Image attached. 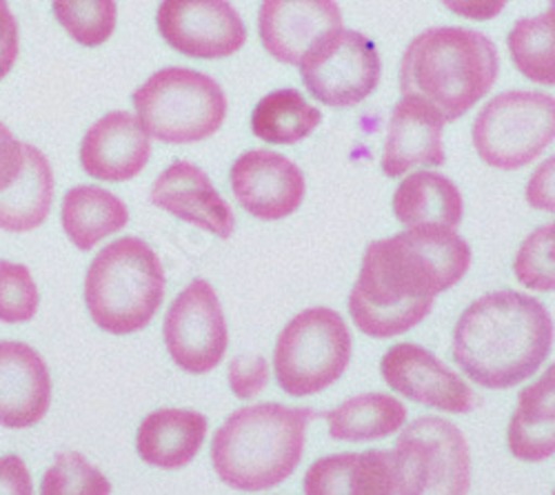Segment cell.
<instances>
[{"mask_svg":"<svg viewBox=\"0 0 555 495\" xmlns=\"http://www.w3.org/2000/svg\"><path fill=\"white\" fill-rule=\"evenodd\" d=\"M472 258L469 243L438 224L374 240L347 302L353 325L378 340L411 331L429 316L436 296L467 276Z\"/></svg>","mask_w":555,"mask_h":495,"instance_id":"cell-1","label":"cell"},{"mask_svg":"<svg viewBox=\"0 0 555 495\" xmlns=\"http://www.w3.org/2000/svg\"><path fill=\"white\" fill-rule=\"evenodd\" d=\"M555 327L546 307L514 289L474 300L453 327L457 369L485 389H512L531 378L551 355Z\"/></svg>","mask_w":555,"mask_h":495,"instance_id":"cell-2","label":"cell"},{"mask_svg":"<svg viewBox=\"0 0 555 495\" xmlns=\"http://www.w3.org/2000/svg\"><path fill=\"white\" fill-rule=\"evenodd\" d=\"M498 74V50L487 34L431 27L409 42L398 78L402 96L425 101L453 122L491 92Z\"/></svg>","mask_w":555,"mask_h":495,"instance_id":"cell-3","label":"cell"},{"mask_svg":"<svg viewBox=\"0 0 555 495\" xmlns=\"http://www.w3.org/2000/svg\"><path fill=\"white\" fill-rule=\"evenodd\" d=\"M315 412L260 402L231 414L214 433L211 465L236 491H267L285 482L300 465L307 429Z\"/></svg>","mask_w":555,"mask_h":495,"instance_id":"cell-4","label":"cell"},{"mask_svg":"<svg viewBox=\"0 0 555 495\" xmlns=\"http://www.w3.org/2000/svg\"><path fill=\"white\" fill-rule=\"evenodd\" d=\"M167 291L158 253L135 236L109 243L91 260L85 276V304L94 325L112 336L150 327Z\"/></svg>","mask_w":555,"mask_h":495,"instance_id":"cell-5","label":"cell"},{"mask_svg":"<svg viewBox=\"0 0 555 495\" xmlns=\"http://www.w3.org/2000/svg\"><path fill=\"white\" fill-rule=\"evenodd\" d=\"M135 118L165 145L211 139L227 118V94L218 80L192 67H165L131 94Z\"/></svg>","mask_w":555,"mask_h":495,"instance_id":"cell-6","label":"cell"},{"mask_svg":"<svg viewBox=\"0 0 555 495\" xmlns=\"http://www.w3.org/2000/svg\"><path fill=\"white\" fill-rule=\"evenodd\" d=\"M351 351V331L340 313L309 307L296 313L275 340V380L292 398L320 393L343 378Z\"/></svg>","mask_w":555,"mask_h":495,"instance_id":"cell-7","label":"cell"},{"mask_svg":"<svg viewBox=\"0 0 555 495\" xmlns=\"http://www.w3.org/2000/svg\"><path fill=\"white\" fill-rule=\"evenodd\" d=\"M472 139L480 160L516 171L538 160L555 141V99L544 92H504L474 120Z\"/></svg>","mask_w":555,"mask_h":495,"instance_id":"cell-8","label":"cell"},{"mask_svg":"<svg viewBox=\"0 0 555 495\" xmlns=\"http://www.w3.org/2000/svg\"><path fill=\"white\" fill-rule=\"evenodd\" d=\"M305 495H423V448L406 429L391 452L369 448L315 460L302 480Z\"/></svg>","mask_w":555,"mask_h":495,"instance_id":"cell-9","label":"cell"},{"mask_svg":"<svg viewBox=\"0 0 555 495\" xmlns=\"http://www.w3.org/2000/svg\"><path fill=\"white\" fill-rule=\"evenodd\" d=\"M298 67L307 92L334 109H349L366 101L383 76L376 44L345 27L318 40Z\"/></svg>","mask_w":555,"mask_h":495,"instance_id":"cell-10","label":"cell"},{"mask_svg":"<svg viewBox=\"0 0 555 495\" xmlns=\"http://www.w3.org/2000/svg\"><path fill=\"white\" fill-rule=\"evenodd\" d=\"M163 338L171 363L192 376L214 372L227 353L229 329L214 285L192 281L169 304Z\"/></svg>","mask_w":555,"mask_h":495,"instance_id":"cell-11","label":"cell"},{"mask_svg":"<svg viewBox=\"0 0 555 495\" xmlns=\"http://www.w3.org/2000/svg\"><path fill=\"white\" fill-rule=\"evenodd\" d=\"M156 27L171 50L198 61L229 58L247 42L245 21L229 0H160Z\"/></svg>","mask_w":555,"mask_h":495,"instance_id":"cell-12","label":"cell"},{"mask_svg":"<svg viewBox=\"0 0 555 495\" xmlns=\"http://www.w3.org/2000/svg\"><path fill=\"white\" fill-rule=\"evenodd\" d=\"M380 374L391 391L425 407L444 414H472L478 407L474 389L421 344L398 342L387 349Z\"/></svg>","mask_w":555,"mask_h":495,"instance_id":"cell-13","label":"cell"},{"mask_svg":"<svg viewBox=\"0 0 555 495\" xmlns=\"http://www.w3.org/2000/svg\"><path fill=\"white\" fill-rule=\"evenodd\" d=\"M231 192L241 207L258 220H283L296 213L307 194L300 167L278 152L249 149L229 171Z\"/></svg>","mask_w":555,"mask_h":495,"instance_id":"cell-14","label":"cell"},{"mask_svg":"<svg viewBox=\"0 0 555 495\" xmlns=\"http://www.w3.org/2000/svg\"><path fill=\"white\" fill-rule=\"evenodd\" d=\"M343 29V12L336 0H262L258 36L271 58L300 65L318 40Z\"/></svg>","mask_w":555,"mask_h":495,"instance_id":"cell-15","label":"cell"},{"mask_svg":"<svg viewBox=\"0 0 555 495\" xmlns=\"http://www.w3.org/2000/svg\"><path fill=\"white\" fill-rule=\"evenodd\" d=\"M150 200L154 207L220 240L234 236V209L218 194L209 175L194 162L176 160L160 171L152 185Z\"/></svg>","mask_w":555,"mask_h":495,"instance_id":"cell-16","label":"cell"},{"mask_svg":"<svg viewBox=\"0 0 555 495\" xmlns=\"http://www.w3.org/2000/svg\"><path fill=\"white\" fill-rule=\"evenodd\" d=\"M78 158L89 178L127 183L143 173L152 158L150 133L133 114L109 112L85 131Z\"/></svg>","mask_w":555,"mask_h":495,"instance_id":"cell-17","label":"cell"},{"mask_svg":"<svg viewBox=\"0 0 555 495\" xmlns=\"http://www.w3.org/2000/svg\"><path fill=\"white\" fill-rule=\"evenodd\" d=\"M52 407V374L42 355L18 340H0V427L31 429Z\"/></svg>","mask_w":555,"mask_h":495,"instance_id":"cell-18","label":"cell"},{"mask_svg":"<svg viewBox=\"0 0 555 495\" xmlns=\"http://www.w3.org/2000/svg\"><path fill=\"white\" fill-rule=\"evenodd\" d=\"M444 118L425 101L402 96L389 118L383 149V171L400 178L413 167H440L447 160L442 145Z\"/></svg>","mask_w":555,"mask_h":495,"instance_id":"cell-19","label":"cell"},{"mask_svg":"<svg viewBox=\"0 0 555 495\" xmlns=\"http://www.w3.org/2000/svg\"><path fill=\"white\" fill-rule=\"evenodd\" d=\"M404 429L423 448V495H467L472 454L457 425L438 416H423Z\"/></svg>","mask_w":555,"mask_h":495,"instance_id":"cell-20","label":"cell"},{"mask_svg":"<svg viewBox=\"0 0 555 495\" xmlns=\"http://www.w3.org/2000/svg\"><path fill=\"white\" fill-rule=\"evenodd\" d=\"M207 418L194 409H156L135 431V452L150 467L176 471L188 467L205 444Z\"/></svg>","mask_w":555,"mask_h":495,"instance_id":"cell-21","label":"cell"},{"mask_svg":"<svg viewBox=\"0 0 555 495\" xmlns=\"http://www.w3.org/2000/svg\"><path fill=\"white\" fill-rule=\"evenodd\" d=\"M512 456L542 463L555 456V363L518 395V407L506 429Z\"/></svg>","mask_w":555,"mask_h":495,"instance_id":"cell-22","label":"cell"},{"mask_svg":"<svg viewBox=\"0 0 555 495\" xmlns=\"http://www.w3.org/2000/svg\"><path fill=\"white\" fill-rule=\"evenodd\" d=\"M54 203V171L40 149L25 143V167L0 194V232L29 234L48 220Z\"/></svg>","mask_w":555,"mask_h":495,"instance_id":"cell-23","label":"cell"},{"mask_svg":"<svg viewBox=\"0 0 555 495\" xmlns=\"http://www.w3.org/2000/svg\"><path fill=\"white\" fill-rule=\"evenodd\" d=\"M61 224L78 251H91L107 236L129 224L127 205L112 192L94 185H78L63 196Z\"/></svg>","mask_w":555,"mask_h":495,"instance_id":"cell-24","label":"cell"},{"mask_svg":"<svg viewBox=\"0 0 555 495\" xmlns=\"http://www.w3.org/2000/svg\"><path fill=\"white\" fill-rule=\"evenodd\" d=\"M393 213L404 227L438 224L455 230L465 216V200L453 180L436 171H415L393 194Z\"/></svg>","mask_w":555,"mask_h":495,"instance_id":"cell-25","label":"cell"},{"mask_svg":"<svg viewBox=\"0 0 555 495\" xmlns=\"http://www.w3.org/2000/svg\"><path fill=\"white\" fill-rule=\"evenodd\" d=\"M322 418L338 442H372L400 431L406 422V407L389 393H360Z\"/></svg>","mask_w":555,"mask_h":495,"instance_id":"cell-26","label":"cell"},{"mask_svg":"<svg viewBox=\"0 0 555 495\" xmlns=\"http://www.w3.org/2000/svg\"><path fill=\"white\" fill-rule=\"evenodd\" d=\"M320 122V109L292 87L260 99L251 114L254 136L269 145H296L309 139Z\"/></svg>","mask_w":555,"mask_h":495,"instance_id":"cell-27","label":"cell"},{"mask_svg":"<svg viewBox=\"0 0 555 495\" xmlns=\"http://www.w3.org/2000/svg\"><path fill=\"white\" fill-rule=\"evenodd\" d=\"M506 48L516 69L531 82L555 84V0L546 12L514 23L506 36Z\"/></svg>","mask_w":555,"mask_h":495,"instance_id":"cell-28","label":"cell"},{"mask_svg":"<svg viewBox=\"0 0 555 495\" xmlns=\"http://www.w3.org/2000/svg\"><path fill=\"white\" fill-rule=\"evenodd\" d=\"M59 25L82 48H101L118 23L116 0H52Z\"/></svg>","mask_w":555,"mask_h":495,"instance_id":"cell-29","label":"cell"},{"mask_svg":"<svg viewBox=\"0 0 555 495\" xmlns=\"http://www.w3.org/2000/svg\"><path fill=\"white\" fill-rule=\"evenodd\" d=\"M40 495H112V482L82 454L61 452L40 480Z\"/></svg>","mask_w":555,"mask_h":495,"instance_id":"cell-30","label":"cell"},{"mask_svg":"<svg viewBox=\"0 0 555 495\" xmlns=\"http://www.w3.org/2000/svg\"><path fill=\"white\" fill-rule=\"evenodd\" d=\"M516 281L533 291H555V222L531 232L514 260Z\"/></svg>","mask_w":555,"mask_h":495,"instance_id":"cell-31","label":"cell"},{"mask_svg":"<svg viewBox=\"0 0 555 495\" xmlns=\"http://www.w3.org/2000/svg\"><path fill=\"white\" fill-rule=\"evenodd\" d=\"M40 294L25 264L0 260V323L23 325L34 321Z\"/></svg>","mask_w":555,"mask_h":495,"instance_id":"cell-32","label":"cell"},{"mask_svg":"<svg viewBox=\"0 0 555 495\" xmlns=\"http://www.w3.org/2000/svg\"><path fill=\"white\" fill-rule=\"evenodd\" d=\"M227 380L238 400H251L269 385V363L262 355H236L229 365Z\"/></svg>","mask_w":555,"mask_h":495,"instance_id":"cell-33","label":"cell"},{"mask_svg":"<svg viewBox=\"0 0 555 495\" xmlns=\"http://www.w3.org/2000/svg\"><path fill=\"white\" fill-rule=\"evenodd\" d=\"M525 198L529 207L544 211V213H555V156L542 160L527 183Z\"/></svg>","mask_w":555,"mask_h":495,"instance_id":"cell-34","label":"cell"},{"mask_svg":"<svg viewBox=\"0 0 555 495\" xmlns=\"http://www.w3.org/2000/svg\"><path fill=\"white\" fill-rule=\"evenodd\" d=\"M25 167V143H18L14 133L0 122V194L8 192Z\"/></svg>","mask_w":555,"mask_h":495,"instance_id":"cell-35","label":"cell"},{"mask_svg":"<svg viewBox=\"0 0 555 495\" xmlns=\"http://www.w3.org/2000/svg\"><path fill=\"white\" fill-rule=\"evenodd\" d=\"M21 50L18 21L14 18L8 0H0V80H5L14 69Z\"/></svg>","mask_w":555,"mask_h":495,"instance_id":"cell-36","label":"cell"},{"mask_svg":"<svg viewBox=\"0 0 555 495\" xmlns=\"http://www.w3.org/2000/svg\"><path fill=\"white\" fill-rule=\"evenodd\" d=\"M0 495H34V482L21 456L0 458Z\"/></svg>","mask_w":555,"mask_h":495,"instance_id":"cell-37","label":"cell"},{"mask_svg":"<svg viewBox=\"0 0 555 495\" xmlns=\"http://www.w3.org/2000/svg\"><path fill=\"white\" fill-rule=\"evenodd\" d=\"M440 3L455 16L469 21H491L504 10L508 0H440Z\"/></svg>","mask_w":555,"mask_h":495,"instance_id":"cell-38","label":"cell"},{"mask_svg":"<svg viewBox=\"0 0 555 495\" xmlns=\"http://www.w3.org/2000/svg\"><path fill=\"white\" fill-rule=\"evenodd\" d=\"M551 495H555V491H553V493H551Z\"/></svg>","mask_w":555,"mask_h":495,"instance_id":"cell-39","label":"cell"}]
</instances>
